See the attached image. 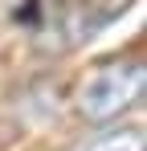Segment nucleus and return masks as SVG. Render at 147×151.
Segmentation results:
<instances>
[{
    "label": "nucleus",
    "mask_w": 147,
    "mask_h": 151,
    "mask_svg": "<svg viewBox=\"0 0 147 151\" xmlns=\"http://www.w3.org/2000/svg\"><path fill=\"white\" fill-rule=\"evenodd\" d=\"M143 86H147V65L139 57H119L82 78L74 102L86 123H110L143 98Z\"/></svg>",
    "instance_id": "1"
},
{
    "label": "nucleus",
    "mask_w": 147,
    "mask_h": 151,
    "mask_svg": "<svg viewBox=\"0 0 147 151\" xmlns=\"http://www.w3.org/2000/svg\"><path fill=\"white\" fill-rule=\"evenodd\" d=\"M86 151H143V131H139V127H127V131H115V135L98 139L94 147H86Z\"/></svg>",
    "instance_id": "2"
}]
</instances>
